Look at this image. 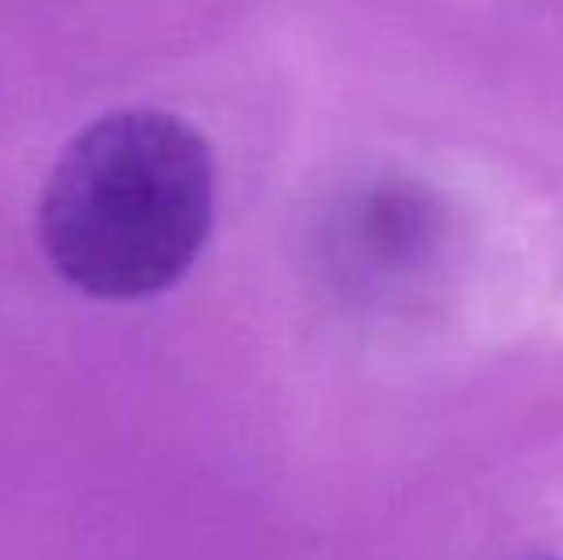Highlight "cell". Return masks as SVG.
<instances>
[{
    "label": "cell",
    "instance_id": "obj_1",
    "mask_svg": "<svg viewBox=\"0 0 563 560\" xmlns=\"http://www.w3.org/2000/svg\"><path fill=\"white\" fill-rule=\"evenodd\" d=\"M216 223V157L188 120L123 108L58 154L38 200L46 262L92 299H146L196 265Z\"/></svg>",
    "mask_w": 563,
    "mask_h": 560
}]
</instances>
